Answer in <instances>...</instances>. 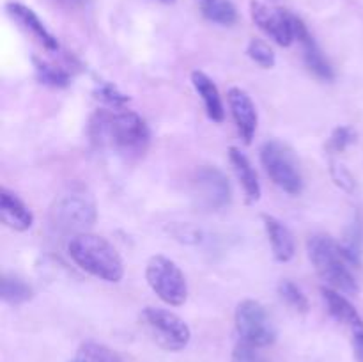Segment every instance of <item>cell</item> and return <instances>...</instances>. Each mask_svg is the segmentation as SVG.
<instances>
[{"label": "cell", "mask_w": 363, "mask_h": 362, "mask_svg": "<svg viewBox=\"0 0 363 362\" xmlns=\"http://www.w3.org/2000/svg\"><path fill=\"white\" fill-rule=\"evenodd\" d=\"M353 141H354L353 130H351L350 126H339L333 130L328 146L333 149V151L340 153V151H344V149H346Z\"/></svg>", "instance_id": "cell-27"}, {"label": "cell", "mask_w": 363, "mask_h": 362, "mask_svg": "<svg viewBox=\"0 0 363 362\" xmlns=\"http://www.w3.org/2000/svg\"><path fill=\"white\" fill-rule=\"evenodd\" d=\"M35 71L43 84L52 87H66L69 84V73L62 67H57L48 62H35Z\"/></svg>", "instance_id": "cell-22"}, {"label": "cell", "mask_w": 363, "mask_h": 362, "mask_svg": "<svg viewBox=\"0 0 363 362\" xmlns=\"http://www.w3.org/2000/svg\"><path fill=\"white\" fill-rule=\"evenodd\" d=\"M236 330L241 341L252 346L264 348L275 343L277 329L264 305L257 300H243L234 314Z\"/></svg>", "instance_id": "cell-9"}, {"label": "cell", "mask_w": 363, "mask_h": 362, "mask_svg": "<svg viewBox=\"0 0 363 362\" xmlns=\"http://www.w3.org/2000/svg\"><path fill=\"white\" fill-rule=\"evenodd\" d=\"M301 45H303L305 64H307L308 70H311L318 78H323V80H333L332 66H330L328 60L325 59L321 48H319L318 43L312 39L311 34L301 41Z\"/></svg>", "instance_id": "cell-18"}, {"label": "cell", "mask_w": 363, "mask_h": 362, "mask_svg": "<svg viewBox=\"0 0 363 362\" xmlns=\"http://www.w3.org/2000/svg\"><path fill=\"white\" fill-rule=\"evenodd\" d=\"M67 254L84 272L105 283H119L124 277V265L119 252L99 234L82 233L71 236Z\"/></svg>", "instance_id": "cell-3"}, {"label": "cell", "mask_w": 363, "mask_h": 362, "mask_svg": "<svg viewBox=\"0 0 363 362\" xmlns=\"http://www.w3.org/2000/svg\"><path fill=\"white\" fill-rule=\"evenodd\" d=\"M191 190L197 204L204 209H220L230 201V185L225 174L213 165H202L191 177Z\"/></svg>", "instance_id": "cell-10"}, {"label": "cell", "mask_w": 363, "mask_h": 362, "mask_svg": "<svg viewBox=\"0 0 363 362\" xmlns=\"http://www.w3.org/2000/svg\"><path fill=\"white\" fill-rule=\"evenodd\" d=\"M96 94H98V98L101 99V102H105L106 105L113 106V109L126 105V103L130 102V96H126L124 92H121L119 89L112 84L99 85L98 91H96Z\"/></svg>", "instance_id": "cell-25"}, {"label": "cell", "mask_w": 363, "mask_h": 362, "mask_svg": "<svg viewBox=\"0 0 363 362\" xmlns=\"http://www.w3.org/2000/svg\"><path fill=\"white\" fill-rule=\"evenodd\" d=\"M323 298H325V304L328 307V312L342 325L350 327L351 330L360 329L363 327V319L362 316L358 314V311L354 309V305L344 297L340 291L333 290V287H323L321 290Z\"/></svg>", "instance_id": "cell-15"}, {"label": "cell", "mask_w": 363, "mask_h": 362, "mask_svg": "<svg viewBox=\"0 0 363 362\" xmlns=\"http://www.w3.org/2000/svg\"><path fill=\"white\" fill-rule=\"evenodd\" d=\"M261 162L277 187L291 195L303 190V176L291 148L280 141H268L261 148Z\"/></svg>", "instance_id": "cell-5"}, {"label": "cell", "mask_w": 363, "mask_h": 362, "mask_svg": "<svg viewBox=\"0 0 363 362\" xmlns=\"http://www.w3.org/2000/svg\"><path fill=\"white\" fill-rule=\"evenodd\" d=\"M279 293L282 300L286 302L289 307H293L298 312H307L308 311V300L305 297L303 291L291 280H282L279 284Z\"/></svg>", "instance_id": "cell-23"}, {"label": "cell", "mask_w": 363, "mask_h": 362, "mask_svg": "<svg viewBox=\"0 0 363 362\" xmlns=\"http://www.w3.org/2000/svg\"><path fill=\"white\" fill-rule=\"evenodd\" d=\"M0 220L9 229L27 231L34 224V215L13 192L2 188L0 190Z\"/></svg>", "instance_id": "cell-13"}, {"label": "cell", "mask_w": 363, "mask_h": 362, "mask_svg": "<svg viewBox=\"0 0 363 362\" xmlns=\"http://www.w3.org/2000/svg\"><path fill=\"white\" fill-rule=\"evenodd\" d=\"M229 160L234 172H236L238 180H240L241 187H243L245 194H247L248 201H259V197H261V183H259L257 172H255L254 167H252L250 160H248L238 148L229 149Z\"/></svg>", "instance_id": "cell-17"}, {"label": "cell", "mask_w": 363, "mask_h": 362, "mask_svg": "<svg viewBox=\"0 0 363 362\" xmlns=\"http://www.w3.org/2000/svg\"><path fill=\"white\" fill-rule=\"evenodd\" d=\"M230 362H269L264 355L259 351L257 346H252L241 341L233 351V358Z\"/></svg>", "instance_id": "cell-26"}, {"label": "cell", "mask_w": 363, "mask_h": 362, "mask_svg": "<svg viewBox=\"0 0 363 362\" xmlns=\"http://www.w3.org/2000/svg\"><path fill=\"white\" fill-rule=\"evenodd\" d=\"M74 361L78 362H123L116 353H113L110 348L103 346V344L98 343H84L78 350L77 358Z\"/></svg>", "instance_id": "cell-21"}, {"label": "cell", "mask_w": 363, "mask_h": 362, "mask_svg": "<svg viewBox=\"0 0 363 362\" xmlns=\"http://www.w3.org/2000/svg\"><path fill=\"white\" fill-rule=\"evenodd\" d=\"M202 13L209 21L220 25H233L238 20L236 7L229 0H202Z\"/></svg>", "instance_id": "cell-19"}, {"label": "cell", "mask_w": 363, "mask_h": 362, "mask_svg": "<svg viewBox=\"0 0 363 362\" xmlns=\"http://www.w3.org/2000/svg\"><path fill=\"white\" fill-rule=\"evenodd\" d=\"M262 220H264L266 234H268V240L272 243V251L277 261H291L294 258V252H296V243H294V236L289 227L280 222L279 219H275V216L264 215Z\"/></svg>", "instance_id": "cell-14"}, {"label": "cell", "mask_w": 363, "mask_h": 362, "mask_svg": "<svg viewBox=\"0 0 363 362\" xmlns=\"http://www.w3.org/2000/svg\"><path fill=\"white\" fill-rule=\"evenodd\" d=\"M191 84H194L195 91L199 92V96L204 102L209 119H213L215 123H222L223 117H225V110H223L222 98H220L218 87L215 85V82L204 71H194L191 73Z\"/></svg>", "instance_id": "cell-16"}, {"label": "cell", "mask_w": 363, "mask_h": 362, "mask_svg": "<svg viewBox=\"0 0 363 362\" xmlns=\"http://www.w3.org/2000/svg\"><path fill=\"white\" fill-rule=\"evenodd\" d=\"M247 53L248 57L261 67H266V70H268V67L275 66V53L269 48L268 43L261 41V39H252V41L248 43Z\"/></svg>", "instance_id": "cell-24"}, {"label": "cell", "mask_w": 363, "mask_h": 362, "mask_svg": "<svg viewBox=\"0 0 363 362\" xmlns=\"http://www.w3.org/2000/svg\"><path fill=\"white\" fill-rule=\"evenodd\" d=\"M160 2H165V4H172V2H176V0H160Z\"/></svg>", "instance_id": "cell-30"}, {"label": "cell", "mask_w": 363, "mask_h": 362, "mask_svg": "<svg viewBox=\"0 0 363 362\" xmlns=\"http://www.w3.org/2000/svg\"><path fill=\"white\" fill-rule=\"evenodd\" d=\"M142 322L160 348L167 351H179L190 343V327L183 318L160 307H145Z\"/></svg>", "instance_id": "cell-8"}, {"label": "cell", "mask_w": 363, "mask_h": 362, "mask_svg": "<svg viewBox=\"0 0 363 362\" xmlns=\"http://www.w3.org/2000/svg\"><path fill=\"white\" fill-rule=\"evenodd\" d=\"M64 4H67V6H73V4H80L82 0H62Z\"/></svg>", "instance_id": "cell-29"}, {"label": "cell", "mask_w": 363, "mask_h": 362, "mask_svg": "<svg viewBox=\"0 0 363 362\" xmlns=\"http://www.w3.org/2000/svg\"><path fill=\"white\" fill-rule=\"evenodd\" d=\"M351 334H353L354 355H357L358 362H363V327H360V329L351 330Z\"/></svg>", "instance_id": "cell-28"}, {"label": "cell", "mask_w": 363, "mask_h": 362, "mask_svg": "<svg viewBox=\"0 0 363 362\" xmlns=\"http://www.w3.org/2000/svg\"><path fill=\"white\" fill-rule=\"evenodd\" d=\"M308 258L314 265L315 272L326 283V286L346 295H357L360 291L358 280L354 277L350 256L344 247L337 243L328 234H314L307 243Z\"/></svg>", "instance_id": "cell-2"}, {"label": "cell", "mask_w": 363, "mask_h": 362, "mask_svg": "<svg viewBox=\"0 0 363 362\" xmlns=\"http://www.w3.org/2000/svg\"><path fill=\"white\" fill-rule=\"evenodd\" d=\"M98 209L92 195L82 188H71L55 199L50 209V222L60 233H89L96 222Z\"/></svg>", "instance_id": "cell-4"}, {"label": "cell", "mask_w": 363, "mask_h": 362, "mask_svg": "<svg viewBox=\"0 0 363 362\" xmlns=\"http://www.w3.org/2000/svg\"><path fill=\"white\" fill-rule=\"evenodd\" d=\"M145 279L151 290L165 304L179 307L188 298L186 277L172 259L165 256H152L145 266Z\"/></svg>", "instance_id": "cell-6"}, {"label": "cell", "mask_w": 363, "mask_h": 362, "mask_svg": "<svg viewBox=\"0 0 363 362\" xmlns=\"http://www.w3.org/2000/svg\"><path fill=\"white\" fill-rule=\"evenodd\" d=\"M91 138L112 151L133 155L142 153L149 142V128L138 114L131 110H98L91 119Z\"/></svg>", "instance_id": "cell-1"}, {"label": "cell", "mask_w": 363, "mask_h": 362, "mask_svg": "<svg viewBox=\"0 0 363 362\" xmlns=\"http://www.w3.org/2000/svg\"><path fill=\"white\" fill-rule=\"evenodd\" d=\"M252 18L259 28H262L280 46H289L296 39L301 43L308 35L307 27L300 18L291 14L289 11L272 7L257 0L252 2Z\"/></svg>", "instance_id": "cell-7"}, {"label": "cell", "mask_w": 363, "mask_h": 362, "mask_svg": "<svg viewBox=\"0 0 363 362\" xmlns=\"http://www.w3.org/2000/svg\"><path fill=\"white\" fill-rule=\"evenodd\" d=\"M7 11H9L11 16H13L14 20L25 28V31L30 32L32 38L38 39L46 50H50V52L59 50V43H57V39L53 38L52 32L45 27V23L39 20L38 14H35L34 11L28 9V7H25L23 4H18V2L9 4V6H7Z\"/></svg>", "instance_id": "cell-12"}, {"label": "cell", "mask_w": 363, "mask_h": 362, "mask_svg": "<svg viewBox=\"0 0 363 362\" xmlns=\"http://www.w3.org/2000/svg\"><path fill=\"white\" fill-rule=\"evenodd\" d=\"M32 297V290L27 283L18 277L6 275L2 280V298L11 305H18L27 302Z\"/></svg>", "instance_id": "cell-20"}, {"label": "cell", "mask_w": 363, "mask_h": 362, "mask_svg": "<svg viewBox=\"0 0 363 362\" xmlns=\"http://www.w3.org/2000/svg\"><path fill=\"white\" fill-rule=\"evenodd\" d=\"M227 102H229L230 112H233L234 123H236L238 133L241 135L245 144H250L257 130V109L247 91L241 87H233L227 92Z\"/></svg>", "instance_id": "cell-11"}]
</instances>
